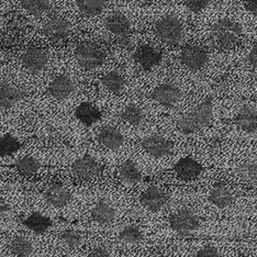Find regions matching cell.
<instances>
[{
	"label": "cell",
	"mask_w": 257,
	"mask_h": 257,
	"mask_svg": "<svg viewBox=\"0 0 257 257\" xmlns=\"http://www.w3.org/2000/svg\"><path fill=\"white\" fill-rule=\"evenodd\" d=\"M43 198L46 203L55 208L66 206L72 200V194L62 184H54L44 191Z\"/></svg>",
	"instance_id": "obj_11"
},
{
	"label": "cell",
	"mask_w": 257,
	"mask_h": 257,
	"mask_svg": "<svg viewBox=\"0 0 257 257\" xmlns=\"http://www.w3.org/2000/svg\"><path fill=\"white\" fill-rule=\"evenodd\" d=\"M75 56L79 66L85 69H92L100 66L106 60L104 52L97 44L91 42L79 44L76 49Z\"/></svg>",
	"instance_id": "obj_5"
},
{
	"label": "cell",
	"mask_w": 257,
	"mask_h": 257,
	"mask_svg": "<svg viewBox=\"0 0 257 257\" xmlns=\"http://www.w3.org/2000/svg\"><path fill=\"white\" fill-rule=\"evenodd\" d=\"M119 236L123 242L139 243L143 239V232L138 225L130 224L121 230Z\"/></svg>",
	"instance_id": "obj_33"
},
{
	"label": "cell",
	"mask_w": 257,
	"mask_h": 257,
	"mask_svg": "<svg viewBox=\"0 0 257 257\" xmlns=\"http://www.w3.org/2000/svg\"><path fill=\"white\" fill-rule=\"evenodd\" d=\"M171 229L180 236H189L199 229L200 221L189 209H182L174 212L168 219Z\"/></svg>",
	"instance_id": "obj_3"
},
{
	"label": "cell",
	"mask_w": 257,
	"mask_h": 257,
	"mask_svg": "<svg viewBox=\"0 0 257 257\" xmlns=\"http://www.w3.org/2000/svg\"><path fill=\"white\" fill-rule=\"evenodd\" d=\"M212 116L213 103L211 99H207L189 113L182 116L177 122V127L184 134H194L206 127Z\"/></svg>",
	"instance_id": "obj_1"
},
{
	"label": "cell",
	"mask_w": 257,
	"mask_h": 257,
	"mask_svg": "<svg viewBox=\"0 0 257 257\" xmlns=\"http://www.w3.org/2000/svg\"><path fill=\"white\" fill-rule=\"evenodd\" d=\"M25 66L31 72H41L45 67L48 62V56L42 49L32 48L29 49L22 57Z\"/></svg>",
	"instance_id": "obj_18"
},
{
	"label": "cell",
	"mask_w": 257,
	"mask_h": 257,
	"mask_svg": "<svg viewBox=\"0 0 257 257\" xmlns=\"http://www.w3.org/2000/svg\"><path fill=\"white\" fill-rule=\"evenodd\" d=\"M244 8L249 14L257 16V0H244Z\"/></svg>",
	"instance_id": "obj_39"
},
{
	"label": "cell",
	"mask_w": 257,
	"mask_h": 257,
	"mask_svg": "<svg viewBox=\"0 0 257 257\" xmlns=\"http://www.w3.org/2000/svg\"><path fill=\"white\" fill-rule=\"evenodd\" d=\"M134 58L143 69L150 71L162 61V53L150 45H143L136 52Z\"/></svg>",
	"instance_id": "obj_14"
},
{
	"label": "cell",
	"mask_w": 257,
	"mask_h": 257,
	"mask_svg": "<svg viewBox=\"0 0 257 257\" xmlns=\"http://www.w3.org/2000/svg\"><path fill=\"white\" fill-rule=\"evenodd\" d=\"M61 238H62V241L72 249L77 248L81 243V239H83L80 233L74 229H67L64 231L62 233Z\"/></svg>",
	"instance_id": "obj_35"
},
{
	"label": "cell",
	"mask_w": 257,
	"mask_h": 257,
	"mask_svg": "<svg viewBox=\"0 0 257 257\" xmlns=\"http://www.w3.org/2000/svg\"><path fill=\"white\" fill-rule=\"evenodd\" d=\"M74 91V84L67 76L61 75L52 81L49 87L50 95L57 100H65Z\"/></svg>",
	"instance_id": "obj_17"
},
{
	"label": "cell",
	"mask_w": 257,
	"mask_h": 257,
	"mask_svg": "<svg viewBox=\"0 0 257 257\" xmlns=\"http://www.w3.org/2000/svg\"><path fill=\"white\" fill-rule=\"evenodd\" d=\"M115 218V210L107 202H98L91 210V219L100 224H107Z\"/></svg>",
	"instance_id": "obj_24"
},
{
	"label": "cell",
	"mask_w": 257,
	"mask_h": 257,
	"mask_svg": "<svg viewBox=\"0 0 257 257\" xmlns=\"http://www.w3.org/2000/svg\"><path fill=\"white\" fill-rule=\"evenodd\" d=\"M153 98L162 106L166 108H172L182 98V91L177 86L165 83L156 87L153 91Z\"/></svg>",
	"instance_id": "obj_10"
},
{
	"label": "cell",
	"mask_w": 257,
	"mask_h": 257,
	"mask_svg": "<svg viewBox=\"0 0 257 257\" xmlns=\"http://www.w3.org/2000/svg\"><path fill=\"white\" fill-rule=\"evenodd\" d=\"M120 180L123 184L133 186L137 185L142 180V173L133 161H126L122 164L119 172Z\"/></svg>",
	"instance_id": "obj_23"
},
{
	"label": "cell",
	"mask_w": 257,
	"mask_h": 257,
	"mask_svg": "<svg viewBox=\"0 0 257 257\" xmlns=\"http://www.w3.org/2000/svg\"><path fill=\"white\" fill-rule=\"evenodd\" d=\"M142 148L145 150L148 154L160 159L167 155L173 149V143L166 138L159 136V134H153L142 141Z\"/></svg>",
	"instance_id": "obj_9"
},
{
	"label": "cell",
	"mask_w": 257,
	"mask_h": 257,
	"mask_svg": "<svg viewBox=\"0 0 257 257\" xmlns=\"http://www.w3.org/2000/svg\"><path fill=\"white\" fill-rule=\"evenodd\" d=\"M10 250L18 257H30L33 253V245L25 236H16L10 242Z\"/></svg>",
	"instance_id": "obj_27"
},
{
	"label": "cell",
	"mask_w": 257,
	"mask_h": 257,
	"mask_svg": "<svg viewBox=\"0 0 257 257\" xmlns=\"http://www.w3.org/2000/svg\"><path fill=\"white\" fill-rule=\"evenodd\" d=\"M22 99V92L9 85L0 86V107L9 109L15 107Z\"/></svg>",
	"instance_id": "obj_25"
},
{
	"label": "cell",
	"mask_w": 257,
	"mask_h": 257,
	"mask_svg": "<svg viewBox=\"0 0 257 257\" xmlns=\"http://www.w3.org/2000/svg\"><path fill=\"white\" fill-rule=\"evenodd\" d=\"M104 0H77V7L86 17H96L104 10Z\"/></svg>",
	"instance_id": "obj_29"
},
{
	"label": "cell",
	"mask_w": 257,
	"mask_h": 257,
	"mask_svg": "<svg viewBox=\"0 0 257 257\" xmlns=\"http://www.w3.org/2000/svg\"><path fill=\"white\" fill-rule=\"evenodd\" d=\"M9 210H10V207L8 202L5 199H3V198H0V218L7 214L9 212Z\"/></svg>",
	"instance_id": "obj_41"
},
{
	"label": "cell",
	"mask_w": 257,
	"mask_h": 257,
	"mask_svg": "<svg viewBox=\"0 0 257 257\" xmlns=\"http://www.w3.org/2000/svg\"><path fill=\"white\" fill-rule=\"evenodd\" d=\"M106 29L118 38L120 43H124L126 41V36L130 31V22L121 14H113L109 16L104 21Z\"/></svg>",
	"instance_id": "obj_12"
},
{
	"label": "cell",
	"mask_w": 257,
	"mask_h": 257,
	"mask_svg": "<svg viewBox=\"0 0 257 257\" xmlns=\"http://www.w3.org/2000/svg\"><path fill=\"white\" fill-rule=\"evenodd\" d=\"M180 60L191 71H199L208 61V54L198 45H186L180 53Z\"/></svg>",
	"instance_id": "obj_8"
},
{
	"label": "cell",
	"mask_w": 257,
	"mask_h": 257,
	"mask_svg": "<svg viewBox=\"0 0 257 257\" xmlns=\"http://www.w3.org/2000/svg\"><path fill=\"white\" fill-rule=\"evenodd\" d=\"M195 257H221L217 249L212 246H204L196 253Z\"/></svg>",
	"instance_id": "obj_37"
},
{
	"label": "cell",
	"mask_w": 257,
	"mask_h": 257,
	"mask_svg": "<svg viewBox=\"0 0 257 257\" xmlns=\"http://www.w3.org/2000/svg\"><path fill=\"white\" fill-rule=\"evenodd\" d=\"M17 171L25 177H31L36 174L40 168V163L31 156L22 157L16 164Z\"/></svg>",
	"instance_id": "obj_30"
},
{
	"label": "cell",
	"mask_w": 257,
	"mask_h": 257,
	"mask_svg": "<svg viewBox=\"0 0 257 257\" xmlns=\"http://www.w3.org/2000/svg\"><path fill=\"white\" fill-rule=\"evenodd\" d=\"M102 85L112 93H120L125 87V79L118 72H109L103 76Z\"/></svg>",
	"instance_id": "obj_26"
},
{
	"label": "cell",
	"mask_w": 257,
	"mask_h": 257,
	"mask_svg": "<svg viewBox=\"0 0 257 257\" xmlns=\"http://www.w3.org/2000/svg\"><path fill=\"white\" fill-rule=\"evenodd\" d=\"M248 63L255 71H257V44L253 46V49L250 50L248 54Z\"/></svg>",
	"instance_id": "obj_40"
},
{
	"label": "cell",
	"mask_w": 257,
	"mask_h": 257,
	"mask_svg": "<svg viewBox=\"0 0 257 257\" xmlns=\"http://www.w3.org/2000/svg\"><path fill=\"white\" fill-rule=\"evenodd\" d=\"M236 125L246 133L257 132V110L243 107L235 118Z\"/></svg>",
	"instance_id": "obj_20"
},
{
	"label": "cell",
	"mask_w": 257,
	"mask_h": 257,
	"mask_svg": "<svg viewBox=\"0 0 257 257\" xmlns=\"http://www.w3.org/2000/svg\"><path fill=\"white\" fill-rule=\"evenodd\" d=\"M209 201L218 208L225 209L234 203V196L229 189V187H226L223 184H218L210 192Z\"/></svg>",
	"instance_id": "obj_19"
},
{
	"label": "cell",
	"mask_w": 257,
	"mask_h": 257,
	"mask_svg": "<svg viewBox=\"0 0 257 257\" xmlns=\"http://www.w3.org/2000/svg\"><path fill=\"white\" fill-rule=\"evenodd\" d=\"M98 142L109 150L119 149L124 142V138L118 128L111 125L103 126L98 134Z\"/></svg>",
	"instance_id": "obj_16"
},
{
	"label": "cell",
	"mask_w": 257,
	"mask_h": 257,
	"mask_svg": "<svg viewBox=\"0 0 257 257\" xmlns=\"http://www.w3.org/2000/svg\"><path fill=\"white\" fill-rule=\"evenodd\" d=\"M23 224H25L28 230L32 231L33 233H36V234L41 235L44 234V233L53 225V221L42 213L33 212L23 221Z\"/></svg>",
	"instance_id": "obj_22"
},
{
	"label": "cell",
	"mask_w": 257,
	"mask_h": 257,
	"mask_svg": "<svg viewBox=\"0 0 257 257\" xmlns=\"http://www.w3.org/2000/svg\"><path fill=\"white\" fill-rule=\"evenodd\" d=\"M121 118L124 122H126L127 124H130L132 126H139L142 124V122L144 121V114L142 112V110L139 107L134 106V104H130L127 106L121 113Z\"/></svg>",
	"instance_id": "obj_31"
},
{
	"label": "cell",
	"mask_w": 257,
	"mask_h": 257,
	"mask_svg": "<svg viewBox=\"0 0 257 257\" xmlns=\"http://www.w3.org/2000/svg\"><path fill=\"white\" fill-rule=\"evenodd\" d=\"M75 115L81 123L90 126L101 119V112L90 102L80 103L75 111Z\"/></svg>",
	"instance_id": "obj_21"
},
{
	"label": "cell",
	"mask_w": 257,
	"mask_h": 257,
	"mask_svg": "<svg viewBox=\"0 0 257 257\" xmlns=\"http://www.w3.org/2000/svg\"><path fill=\"white\" fill-rule=\"evenodd\" d=\"M44 33L46 37L52 40L60 41L71 34V26L65 19L56 17V18L49 20L44 26Z\"/></svg>",
	"instance_id": "obj_15"
},
{
	"label": "cell",
	"mask_w": 257,
	"mask_h": 257,
	"mask_svg": "<svg viewBox=\"0 0 257 257\" xmlns=\"http://www.w3.org/2000/svg\"><path fill=\"white\" fill-rule=\"evenodd\" d=\"M21 149V143L11 134H5L0 138V156H9Z\"/></svg>",
	"instance_id": "obj_32"
},
{
	"label": "cell",
	"mask_w": 257,
	"mask_h": 257,
	"mask_svg": "<svg viewBox=\"0 0 257 257\" xmlns=\"http://www.w3.org/2000/svg\"><path fill=\"white\" fill-rule=\"evenodd\" d=\"M174 169L178 178L187 180V182L195 180L202 173V166L196 160L190 159V157H185V159L179 160Z\"/></svg>",
	"instance_id": "obj_13"
},
{
	"label": "cell",
	"mask_w": 257,
	"mask_h": 257,
	"mask_svg": "<svg viewBox=\"0 0 257 257\" xmlns=\"http://www.w3.org/2000/svg\"><path fill=\"white\" fill-rule=\"evenodd\" d=\"M213 33L221 49L231 50L241 40L242 30L237 23L230 19H221L213 26Z\"/></svg>",
	"instance_id": "obj_2"
},
{
	"label": "cell",
	"mask_w": 257,
	"mask_h": 257,
	"mask_svg": "<svg viewBox=\"0 0 257 257\" xmlns=\"http://www.w3.org/2000/svg\"><path fill=\"white\" fill-rule=\"evenodd\" d=\"M236 175L244 183H257V163L254 161H246L242 163L236 169Z\"/></svg>",
	"instance_id": "obj_28"
},
{
	"label": "cell",
	"mask_w": 257,
	"mask_h": 257,
	"mask_svg": "<svg viewBox=\"0 0 257 257\" xmlns=\"http://www.w3.org/2000/svg\"><path fill=\"white\" fill-rule=\"evenodd\" d=\"M72 171L81 180L95 179L101 174V165L89 155H85L76 160L72 165Z\"/></svg>",
	"instance_id": "obj_6"
},
{
	"label": "cell",
	"mask_w": 257,
	"mask_h": 257,
	"mask_svg": "<svg viewBox=\"0 0 257 257\" xmlns=\"http://www.w3.org/2000/svg\"><path fill=\"white\" fill-rule=\"evenodd\" d=\"M180 2L192 13H199V11L207 8L212 0H180Z\"/></svg>",
	"instance_id": "obj_36"
},
{
	"label": "cell",
	"mask_w": 257,
	"mask_h": 257,
	"mask_svg": "<svg viewBox=\"0 0 257 257\" xmlns=\"http://www.w3.org/2000/svg\"><path fill=\"white\" fill-rule=\"evenodd\" d=\"M154 29L157 37L171 45L180 42L184 36V27L182 22L174 16H167L162 18L156 22Z\"/></svg>",
	"instance_id": "obj_4"
},
{
	"label": "cell",
	"mask_w": 257,
	"mask_h": 257,
	"mask_svg": "<svg viewBox=\"0 0 257 257\" xmlns=\"http://www.w3.org/2000/svg\"><path fill=\"white\" fill-rule=\"evenodd\" d=\"M87 257H111L110 253L103 247H96L91 249Z\"/></svg>",
	"instance_id": "obj_38"
},
{
	"label": "cell",
	"mask_w": 257,
	"mask_h": 257,
	"mask_svg": "<svg viewBox=\"0 0 257 257\" xmlns=\"http://www.w3.org/2000/svg\"><path fill=\"white\" fill-rule=\"evenodd\" d=\"M140 201L151 212H159L167 206L169 197L159 187L152 186L142 192L140 196Z\"/></svg>",
	"instance_id": "obj_7"
},
{
	"label": "cell",
	"mask_w": 257,
	"mask_h": 257,
	"mask_svg": "<svg viewBox=\"0 0 257 257\" xmlns=\"http://www.w3.org/2000/svg\"><path fill=\"white\" fill-rule=\"evenodd\" d=\"M145 2H153V0H145Z\"/></svg>",
	"instance_id": "obj_42"
},
{
	"label": "cell",
	"mask_w": 257,
	"mask_h": 257,
	"mask_svg": "<svg viewBox=\"0 0 257 257\" xmlns=\"http://www.w3.org/2000/svg\"><path fill=\"white\" fill-rule=\"evenodd\" d=\"M22 7L29 14L39 16L50 8V0H22Z\"/></svg>",
	"instance_id": "obj_34"
}]
</instances>
